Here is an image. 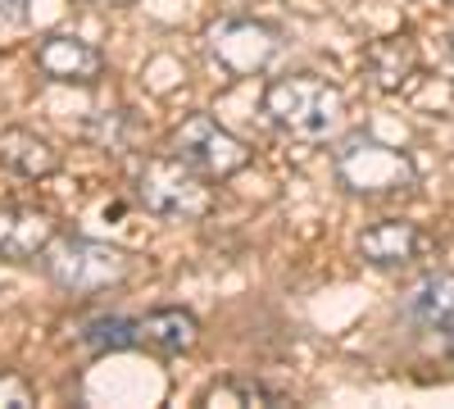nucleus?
Listing matches in <instances>:
<instances>
[{
	"label": "nucleus",
	"mask_w": 454,
	"mask_h": 409,
	"mask_svg": "<svg viewBox=\"0 0 454 409\" xmlns=\"http://www.w3.org/2000/svg\"><path fill=\"white\" fill-rule=\"evenodd\" d=\"M263 119L282 137L327 141L346 123V96L318 73H286V78L269 83V91H263Z\"/></svg>",
	"instance_id": "nucleus-1"
},
{
	"label": "nucleus",
	"mask_w": 454,
	"mask_h": 409,
	"mask_svg": "<svg viewBox=\"0 0 454 409\" xmlns=\"http://www.w3.org/2000/svg\"><path fill=\"white\" fill-rule=\"evenodd\" d=\"M332 169L340 187L364 201H391L419 187V169H413L409 151H400L391 141H377L372 132L340 137L332 151Z\"/></svg>",
	"instance_id": "nucleus-2"
},
{
	"label": "nucleus",
	"mask_w": 454,
	"mask_h": 409,
	"mask_svg": "<svg viewBox=\"0 0 454 409\" xmlns=\"http://www.w3.org/2000/svg\"><path fill=\"white\" fill-rule=\"evenodd\" d=\"M132 196L141 201L145 214L168 218V223H196L214 209V187L200 169H192L186 160L168 155H150L137 164L132 173Z\"/></svg>",
	"instance_id": "nucleus-3"
},
{
	"label": "nucleus",
	"mask_w": 454,
	"mask_h": 409,
	"mask_svg": "<svg viewBox=\"0 0 454 409\" xmlns=\"http://www.w3.org/2000/svg\"><path fill=\"white\" fill-rule=\"evenodd\" d=\"M42 273L68 295H100L128 282L132 255L91 237H55L42 250Z\"/></svg>",
	"instance_id": "nucleus-4"
},
{
	"label": "nucleus",
	"mask_w": 454,
	"mask_h": 409,
	"mask_svg": "<svg viewBox=\"0 0 454 409\" xmlns=\"http://www.w3.org/2000/svg\"><path fill=\"white\" fill-rule=\"evenodd\" d=\"M282 46H286V32L263 19H223L205 32L209 59L223 73H232V78H254V73L273 68Z\"/></svg>",
	"instance_id": "nucleus-5"
},
{
	"label": "nucleus",
	"mask_w": 454,
	"mask_h": 409,
	"mask_svg": "<svg viewBox=\"0 0 454 409\" xmlns=\"http://www.w3.org/2000/svg\"><path fill=\"white\" fill-rule=\"evenodd\" d=\"M168 151L177 160H186L192 169H200L205 177H232L250 164V146L209 114H186L168 132Z\"/></svg>",
	"instance_id": "nucleus-6"
},
{
	"label": "nucleus",
	"mask_w": 454,
	"mask_h": 409,
	"mask_svg": "<svg viewBox=\"0 0 454 409\" xmlns=\"http://www.w3.org/2000/svg\"><path fill=\"white\" fill-rule=\"evenodd\" d=\"M36 68L51 83H73V87H91L105 78V55L78 32H51L36 42Z\"/></svg>",
	"instance_id": "nucleus-7"
},
{
	"label": "nucleus",
	"mask_w": 454,
	"mask_h": 409,
	"mask_svg": "<svg viewBox=\"0 0 454 409\" xmlns=\"http://www.w3.org/2000/svg\"><path fill=\"white\" fill-rule=\"evenodd\" d=\"M355 246H359V259L372 269H409L413 259H423L427 232L409 218H382L372 228H364Z\"/></svg>",
	"instance_id": "nucleus-8"
},
{
	"label": "nucleus",
	"mask_w": 454,
	"mask_h": 409,
	"mask_svg": "<svg viewBox=\"0 0 454 409\" xmlns=\"http://www.w3.org/2000/svg\"><path fill=\"white\" fill-rule=\"evenodd\" d=\"M59 237V223L46 209L32 205H0V259L10 264H27L42 259V250Z\"/></svg>",
	"instance_id": "nucleus-9"
},
{
	"label": "nucleus",
	"mask_w": 454,
	"mask_h": 409,
	"mask_svg": "<svg viewBox=\"0 0 454 409\" xmlns=\"http://www.w3.org/2000/svg\"><path fill=\"white\" fill-rule=\"evenodd\" d=\"M364 73L377 91H400L413 73H419V46H413L409 32L395 36H377L364 46Z\"/></svg>",
	"instance_id": "nucleus-10"
},
{
	"label": "nucleus",
	"mask_w": 454,
	"mask_h": 409,
	"mask_svg": "<svg viewBox=\"0 0 454 409\" xmlns=\"http://www.w3.org/2000/svg\"><path fill=\"white\" fill-rule=\"evenodd\" d=\"M400 319L413 323V327H450L454 319V273L436 269V273H423L404 295H400Z\"/></svg>",
	"instance_id": "nucleus-11"
},
{
	"label": "nucleus",
	"mask_w": 454,
	"mask_h": 409,
	"mask_svg": "<svg viewBox=\"0 0 454 409\" xmlns=\"http://www.w3.org/2000/svg\"><path fill=\"white\" fill-rule=\"evenodd\" d=\"M0 169L36 182V177H51L59 169V151L46 137H36L27 128H5L0 132Z\"/></svg>",
	"instance_id": "nucleus-12"
},
{
	"label": "nucleus",
	"mask_w": 454,
	"mask_h": 409,
	"mask_svg": "<svg viewBox=\"0 0 454 409\" xmlns=\"http://www.w3.org/2000/svg\"><path fill=\"white\" fill-rule=\"evenodd\" d=\"M137 337L155 355H186L200 337V323L192 310H150L145 319H137Z\"/></svg>",
	"instance_id": "nucleus-13"
},
{
	"label": "nucleus",
	"mask_w": 454,
	"mask_h": 409,
	"mask_svg": "<svg viewBox=\"0 0 454 409\" xmlns=\"http://www.w3.org/2000/svg\"><path fill=\"white\" fill-rule=\"evenodd\" d=\"M78 342H82L91 355H119V350L141 346V337H137V319H123V314L87 319V323L78 327Z\"/></svg>",
	"instance_id": "nucleus-14"
},
{
	"label": "nucleus",
	"mask_w": 454,
	"mask_h": 409,
	"mask_svg": "<svg viewBox=\"0 0 454 409\" xmlns=\"http://www.w3.org/2000/svg\"><path fill=\"white\" fill-rule=\"evenodd\" d=\"M82 137L91 146H100V151H132L141 137V123L132 109H100V114H91L82 123Z\"/></svg>",
	"instance_id": "nucleus-15"
},
{
	"label": "nucleus",
	"mask_w": 454,
	"mask_h": 409,
	"mask_svg": "<svg viewBox=\"0 0 454 409\" xmlns=\"http://www.w3.org/2000/svg\"><path fill=\"white\" fill-rule=\"evenodd\" d=\"M200 405H286V396L269 382H246V378H232V382H214Z\"/></svg>",
	"instance_id": "nucleus-16"
},
{
	"label": "nucleus",
	"mask_w": 454,
	"mask_h": 409,
	"mask_svg": "<svg viewBox=\"0 0 454 409\" xmlns=\"http://www.w3.org/2000/svg\"><path fill=\"white\" fill-rule=\"evenodd\" d=\"M0 405L5 409H27V405H36V391L19 374H0Z\"/></svg>",
	"instance_id": "nucleus-17"
},
{
	"label": "nucleus",
	"mask_w": 454,
	"mask_h": 409,
	"mask_svg": "<svg viewBox=\"0 0 454 409\" xmlns=\"http://www.w3.org/2000/svg\"><path fill=\"white\" fill-rule=\"evenodd\" d=\"M27 23V0H0V36H10Z\"/></svg>",
	"instance_id": "nucleus-18"
},
{
	"label": "nucleus",
	"mask_w": 454,
	"mask_h": 409,
	"mask_svg": "<svg viewBox=\"0 0 454 409\" xmlns=\"http://www.w3.org/2000/svg\"><path fill=\"white\" fill-rule=\"evenodd\" d=\"M87 5H105L109 10V5H132V0H87Z\"/></svg>",
	"instance_id": "nucleus-19"
},
{
	"label": "nucleus",
	"mask_w": 454,
	"mask_h": 409,
	"mask_svg": "<svg viewBox=\"0 0 454 409\" xmlns=\"http://www.w3.org/2000/svg\"><path fill=\"white\" fill-rule=\"evenodd\" d=\"M450 169H454V151H450Z\"/></svg>",
	"instance_id": "nucleus-20"
},
{
	"label": "nucleus",
	"mask_w": 454,
	"mask_h": 409,
	"mask_svg": "<svg viewBox=\"0 0 454 409\" xmlns=\"http://www.w3.org/2000/svg\"><path fill=\"white\" fill-rule=\"evenodd\" d=\"M445 5H454V0H445Z\"/></svg>",
	"instance_id": "nucleus-21"
},
{
	"label": "nucleus",
	"mask_w": 454,
	"mask_h": 409,
	"mask_svg": "<svg viewBox=\"0 0 454 409\" xmlns=\"http://www.w3.org/2000/svg\"><path fill=\"white\" fill-rule=\"evenodd\" d=\"M254 5H259V0H254Z\"/></svg>",
	"instance_id": "nucleus-22"
}]
</instances>
